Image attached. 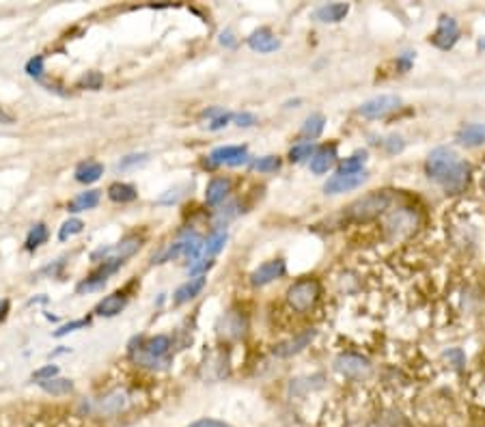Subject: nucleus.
Segmentation results:
<instances>
[{"instance_id":"obj_1","label":"nucleus","mask_w":485,"mask_h":427,"mask_svg":"<svg viewBox=\"0 0 485 427\" xmlns=\"http://www.w3.org/2000/svg\"><path fill=\"white\" fill-rule=\"evenodd\" d=\"M427 175L438 182L446 192H461L468 184L470 166L449 147H436L425 162Z\"/></svg>"},{"instance_id":"obj_2","label":"nucleus","mask_w":485,"mask_h":427,"mask_svg":"<svg viewBox=\"0 0 485 427\" xmlns=\"http://www.w3.org/2000/svg\"><path fill=\"white\" fill-rule=\"evenodd\" d=\"M388 205H391V194H388V192L364 194L362 199L354 201L352 205L345 209V218H347V223L362 225V223L380 218L382 214L388 209Z\"/></svg>"},{"instance_id":"obj_3","label":"nucleus","mask_w":485,"mask_h":427,"mask_svg":"<svg viewBox=\"0 0 485 427\" xmlns=\"http://www.w3.org/2000/svg\"><path fill=\"white\" fill-rule=\"evenodd\" d=\"M132 403V397L127 391L123 388H114V391L102 395L100 399H93V401H82L80 410L87 415H97V417H114V415H121L125 412Z\"/></svg>"},{"instance_id":"obj_4","label":"nucleus","mask_w":485,"mask_h":427,"mask_svg":"<svg viewBox=\"0 0 485 427\" xmlns=\"http://www.w3.org/2000/svg\"><path fill=\"white\" fill-rule=\"evenodd\" d=\"M319 283L315 279H302L296 281L287 289V304L296 311V313H306L315 306V302L319 300Z\"/></svg>"},{"instance_id":"obj_5","label":"nucleus","mask_w":485,"mask_h":427,"mask_svg":"<svg viewBox=\"0 0 485 427\" xmlns=\"http://www.w3.org/2000/svg\"><path fill=\"white\" fill-rule=\"evenodd\" d=\"M399 106H401V100L397 95H378V97H371V100H367L358 112L367 116V119H380V116L395 112Z\"/></svg>"},{"instance_id":"obj_6","label":"nucleus","mask_w":485,"mask_h":427,"mask_svg":"<svg viewBox=\"0 0 485 427\" xmlns=\"http://www.w3.org/2000/svg\"><path fill=\"white\" fill-rule=\"evenodd\" d=\"M335 369L345 378H352V380H362L371 374V365L356 354H341L335 360Z\"/></svg>"},{"instance_id":"obj_7","label":"nucleus","mask_w":485,"mask_h":427,"mask_svg":"<svg viewBox=\"0 0 485 427\" xmlns=\"http://www.w3.org/2000/svg\"><path fill=\"white\" fill-rule=\"evenodd\" d=\"M459 39V26L453 17L449 15H442L438 19V28L432 35V44L440 50H451Z\"/></svg>"},{"instance_id":"obj_8","label":"nucleus","mask_w":485,"mask_h":427,"mask_svg":"<svg viewBox=\"0 0 485 427\" xmlns=\"http://www.w3.org/2000/svg\"><path fill=\"white\" fill-rule=\"evenodd\" d=\"M367 182V171H358V173H337L333 175L326 184H324V192L326 194H341V192H349L358 188L360 184Z\"/></svg>"},{"instance_id":"obj_9","label":"nucleus","mask_w":485,"mask_h":427,"mask_svg":"<svg viewBox=\"0 0 485 427\" xmlns=\"http://www.w3.org/2000/svg\"><path fill=\"white\" fill-rule=\"evenodd\" d=\"M121 265H123V261L106 259V261L100 265V270L93 272V274H91L89 279H85L80 285L76 287V291H78V294H87V291H95V289L104 287V285H106V281H108V277H110V274H114V272L119 270Z\"/></svg>"},{"instance_id":"obj_10","label":"nucleus","mask_w":485,"mask_h":427,"mask_svg":"<svg viewBox=\"0 0 485 427\" xmlns=\"http://www.w3.org/2000/svg\"><path fill=\"white\" fill-rule=\"evenodd\" d=\"M211 164H229V166H240L248 162V149L244 145H224L216 147L209 153Z\"/></svg>"},{"instance_id":"obj_11","label":"nucleus","mask_w":485,"mask_h":427,"mask_svg":"<svg viewBox=\"0 0 485 427\" xmlns=\"http://www.w3.org/2000/svg\"><path fill=\"white\" fill-rule=\"evenodd\" d=\"M285 274V261L283 259H272L263 265H259L255 272L250 274V283L255 287H263L272 281H276Z\"/></svg>"},{"instance_id":"obj_12","label":"nucleus","mask_w":485,"mask_h":427,"mask_svg":"<svg viewBox=\"0 0 485 427\" xmlns=\"http://www.w3.org/2000/svg\"><path fill=\"white\" fill-rule=\"evenodd\" d=\"M315 339V330H302L300 335H296L294 339H289V341H283L274 347V356L279 358H287V356H294L298 352H302V349Z\"/></svg>"},{"instance_id":"obj_13","label":"nucleus","mask_w":485,"mask_h":427,"mask_svg":"<svg viewBox=\"0 0 485 427\" xmlns=\"http://www.w3.org/2000/svg\"><path fill=\"white\" fill-rule=\"evenodd\" d=\"M244 328H246V322H244L242 313H238V311H229V313H224L218 322V335L224 339H238L244 335Z\"/></svg>"},{"instance_id":"obj_14","label":"nucleus","mask_w":485,"mask_h":427,"mask_svg":"<svg viewBox=\"0 0 485 427\" xmlns=\"http://www.w3.org/2000/svg\"><path fill=\"white\" fill-rule=\"evenodd\" d=\"M386 229L393 231V236L401 238V236H407V233L414 231V214L407 211V209H399V211H393L391 216H388L386 220Z\"/></svg>"},{"instance_id":"obj_15","label":"nucleus","mask_w":485,"mask_h":427,"mask_svg":"<svg viewBox=\"0 0 485 427\" xmlns=\"http://www.w3.org/2000/svg\"><path fill=\"white\" fill-rule=\"evenodd\" d=\"M335 162H337V147L335 145L321 147L313 153V158H310V171L315 175H324L328 173V168H333Z\"/></svg>"},{"instance_id":"obj_16","label":"nucleus","mask_w":485,"mask_h":427,"mask_svg":"<svg viewBox=\"0 0 485 427\" xmlns=\"http://www.w3.org/2000/svg\"><path fill=\"white\" fill-rule=\"evenodd\" d=\"M231 192V182L224 180V177H213L209 184H207V190H205V203L216 207L220 205Z\"/></svg>"},{"instance_id":"obj_17","label":"nucleus","mask_w":485,"mask_h":427,"mask_svg":"<svg viewBox=\"0 0 485 427\" xmlns=\"http://www.w3.org/2000/svg\"><path fill=\"white\" fill-rule=\"evenodd\" d=\"M125 304H127L125 294L116 291V294H110L104 300H100V304L95 306V313L102 315V317H114V315H119L121 311L125 308Z\"/></svg>"},{"instance_id":"obj_18","label":"nucleus","mask_w":485,"mask_h":427,"mask_svg":"<svg viewBox=\"0 0 485 427\" xmlns=\"http://www.w3.org/2000/svg\"><path fill=\"white\" fill-rule=\"evenodd\" d=\"M457 143L464 147H479L485 143V123H470V125H464L457 132Z\"/></svg>"},{"instance_id":"obj_19","label":"nucleus","mask_w":485,"mask_h":427,"mask_svg":"<svg viewBox=\"0 0 485 427\" xmlns=\"http://www.w3.org/2000/svg\"><path fill=\"white\" fill-rule=\"evenodd\" d=\"M143 240L139 236H127L123 238L119 244L110 246V252H108V259H116V261H125L127 257H132L134 252H139Z\"/></svg>"},{"instance_id":"obj_20","label":"nucleus","mask_w":485,"mask_h":427,"mask_svg":"<svg viewBox=\"0 0 485 427\" xmlns=\"http://www.w3.org/2000/svg\"><path fill=\"white\" fill-rule=\"evenodd\" d=\"M248 46L252 50L265 54V52H274L281 44H279V39L270 33V28H259L248 37Z\"/></svg>"},{"instance_id":"obj_21","label":"nucleus","mask_w":485,"mask_h":427,"mask_svg":"<svg viewBox=\"0 0 485 427\" xmlns=\"http://www.w3.org/2000/svg\"><path fill=\"white\" fill-rule=\"evenodd\" d=\"M203 287H205V277H194V279L186 281L177 291H175L173 302H175V304H186V302H190L192 298H197V296L201 294Z\"/></svg>"},{"instance_id":"obj_22","label":"nucleus","mask_w":485,"mask_h":427,"mask_svg":"<svg viewBox=\"0 0 485 427\" xmlns=\"http://www.w3.org/2000/svg\"><path fill=\"white\" fill-rule=\"evenodd\" d=\"M102 194L100 190H87V192H80L76 199H71L67 203V211L71 214H80V211H87V209H93L97 207V203H100Z\"/></svg>"},{"instance_id":"obj_23","label":"nucleus","mask_w":485,"mask_h":427,"mask_svg":"<svg viewBox=\"0 0 485 427\" xmlns=\"http://www.w3.org/2000/svg\"><path fill=\"white\" fill-rule=\"evenodd\" d=\"M349 13V5L345 3H333V5H324L315 11V17L319 19V22H341V19Z\"/></svg>"},{"instance_id":"obj_24","label":"nucleus","mask_w":485,"mask_h":427,"mask_svg":"<svg viewBox=\"0 0 485 427\" xmlns=\"http://www.w3.org/2000/svg\"><path fill=\"white\" fill-rule=\"evenodd\" d=\"M227 244V231L224 229H216L211 233V236L203 242V248H201V257L199 259H211L216 252H220Z\"/></svg>"},{"instance_id":"obj_25","label":"nucleus","mask_w":485,"mask_h":427,"mask_svg":"<svg viewBox=\"0 0 485 427\" xmlns=\"http://www.w3.org/2000/svg\"><path fill=\"white\" fill-rule=\"evenodd\" d=\"M104 175V164L102 162H82L76 168V182L80 184H93Z\"/></svg>"},{"instance_id":"obj_26","label":"nucleus","mask_w":485,"mask_h":427,"mask_svg":"<svg viewBox=\"0 0 485 427\" xmlns=\"http://www.w3.org/2000/svg\"><path fill=\"white\" fill-rule=\"evenodd\" d=\"M108 197L114 203H132L139 199V192L132 184H123V182H116L108 188Z\"/></svg>"},{"instance_id":"obj_27","label":"nucleus","mask_w":485,"mask_h":427,"mask_svg":"<svg viewBox=\"0 0 485 427\" xmlns=\"http://www.w3.org/2000/svg\"><path fill=\"white\" fill-rule=\"evenodd\" d=\"M39 386H42V391L48 393V395H56V397H61V395H67L73 391V382L67 380V378H52V380H44V382H39Z\"/></svg>"},{"instance_id":"obj_28","label":"nucleus","mask_w":485,"mask_h":427,"mask_svg":"<svg viewBox=\"0 0 485 427\" xmlns=\"http://www.w3.org/2000/svg\"><path fill=\"white\" fill-rule=\"evenodd\" d=\"M130 354H132L134 363H139L141 367H147V369H164V367H168V358H155V356L147 354L143 347H130Z\"/></svg>"},{"instance_id":"obj_29","label":"nucleus","mask_w":485,"mask_h":427,"mask_svg":"<svg viewBox=\"0 0 485 427\" xmlns=\"http://www.w3.org/2000/svg\"><path fill=\"white\" fill-rule=\"evenodd\" d=\"M147 354L155 356V358H164L166 352L170 349V339L166 335H158V337H151L145 345H141Z\"/></svg>"},{"instance_id":"obj_30","label":"nucleus","mask_w":485,"mask_h":427,"mask_svg":"<svg viewBox=\"0 0 485 427\" xmlns=\"http://www.w3.org/2000/svg\"><path fill=\"white\" fill-rule=\"evenodd\" d=\"M324 125H326V119H324V114H319V112H315V114H310L308 119L304 121V125H302V130H300V134L304 136V139H317V136L324 132Z\"/></svg>"},{"instance_id":"obj_31","label":"nucleus","mask_w":485,"mask_h":427,"mask_svg":"<svg viewBox=\"0 0 485 427\" xmlns=\"http://www.w3.org/2000/svg\"><path fill=\"white\" fill-rule=\"evenodd\" d=\"M48 227L44 225V223H39V225H35L30 231H28V236H26V250H35V248H39L42 244H46L48 242Z\"/></svg>"},{"instance_id":"obj_32","label":"nucleus","mask_w":485,"mask_h":427,"mask_svg":"<svg viewBox=\"0 0 485 427\" xmlns=\"http://www.w3.org/2000/svg\"><path fill=\"white\" fill-rule=\"evenodd\" d=\"M364 162H367V151H358V153H354V155H352V158H347V160H343V162H341L339 173L347 175V173H358V171H364V168H362V166H364Z\"/></svg>"},{"instance_id":"obj_33","label":"nucleus","mask_w":485,"mask_h":427,"mask_svg":"<svg viewBox=\"0 0 485 427\" xmlns=\"http://www.w3.org/2000/svg\"><path fill=\"white\" fill-rule=\"evenodd\" d=\"M82 229H85V223H82L80 218H69V220L63 223L61 229H58V240L67 242L71 236H78V233H82Z\"/></svg>"},{"instance_id":"obj_34","label":"nucleus","mask_w":485,"mask_h":427,"mask_svg":"<svg viewBox=\"0 0 485 427\" xmlns=\"http://www.w3.org/2000/svg\"><path fill=\"white\" fill-rule=\"evenodd\" d=\"M313 153H315V147L310 145V143H300V145H294L289 151V160L291 162H302L306 158H313Z\"/></svg>"},{"instance_id":"obj_35","label":"nucleus","mask_w":485,"mask_h":427,"mask_svg":"<svg viewBox=\"0 0 485 427\" xmlns=\"http://www.w3.org/2000/svg\"><path fill=\"white\" fill-rule=\"evenodd\" d=\"M78 85L85 87V89H91V91H97V89H102V85H104V76L100 71H87Z\"/></svg>"},{"instance_id":"obj_36","label":"nucleus","mask_w":485,"mask_h":427,"mask_svg":"<svg viewBox=\"0 0 485 427\" xmlns=\"http://www.w3.org/2000/svg\"><path fill=\"white\" fill-rule=\"evenodd\" d=\"M279 166H281V160L276 158V155H265V158H259V160L252 162V168L259 171V173H272Z\"/></svg>"},{"instance_id":"obj_37","label":"nucleus","mask_w":485,"mask_h":427,"mask_svg":"<svg viewBox=\"0 0 485 427\" xmlns=\"http://www.w3.org/2000/svg\"><path fill=\"white\" fill-rule=\"evenodd\" d=\"M89 324H91V320H89V317H82V320H73V322H67V324H63L61 328L56 330V333H54V337H56V339H61V337H65V335L73 333V330H78V328H87Z\"/></svg>"},{"instance_id":"obj_38","label":"nucleus","mask_w":485,"mask_h":427,"mask_svg":"<svg viewBox=\"0 0 485 427\" xmlns=\"http://www.w3.org/2000/svg\"><path fill=\"white\" fill-rule=\"evenodd\" d=\"M44 56L42 54H35L30 61L26 63V73L30 76V78H42L44 76V71H46V67H44Z\"/></svg>"},{"instance_id":"obj_39","label":"nucleus","mask_w":485,"mask_h":427,"mask_svg":"<svg viewBox=\"0 0 485 427\" xmlns=\"http://www.w3.org/2000/svg\"><path fill=\"white\" fill-rule=\"evenodd\" d=\"M147 158H149L147 153H132V155H125V158H123L119 164H116V168L125 171V168L136 166V164H145V162H147Z\"/></svg>"},{"instance_id":"obj_40","label":"nucleus","mask_w":485,"mask_h":427,"mask_svg":"<svg viewBox=\"0 0 485 427\" xmlns=\"http://www.w3.org/2000/svg\"><path fill=\"white\" fill-rule=\"evenodd\" d=\"M56 376H58V367H56V365H46V367H42V369H37V372L33 374V380L44 382V380H52V378H56Z\"/></svg>"},{"instance_id":"obj_41","label":"nucleus","mask_w":485,"mask_h":427,"mask_svg":"<svg viewBox=\"0 0 485 427\" xmlns=\"http://www.w3.org/2000/svg\"><path fill=\"white\" fill-rule=\"evenodd\" d=\"M188 427H233V425H229V423H224V421H218V419H199V421H194V423H190Z\"/></svg>"},{"instance_id":"obj_42","label":"nucleus","mask_w":485,"mask_h":427,"mask_svg":"<svg viewBox=\"0 0 485 427\" xmlns=\"http://www.w3.org/2000/svg\"><path fill=\"white\" fill-rule=\"evenodd\" d=\"M233 119H236V123H238L240 128H250V125H255V123H257L255 114H250V112L236 114V116H233Z\"/></svg>"},{"instance_id":"obj_43","label":"nucleus","mask_w":485,"mask_h":427,"mask_svg":"<svg viewBox=\"0 0 485 427\" xmlns=\"http://www.w3.org/2000/svg\"><path fill=\"white\" fill-rule=\"evenodd\" d=\"M233 119V116L231 114H220V116H216V119H211V123H209V130H222L229 121Z\"/></svg>"},{"instance_id":"obj_44","label":"nucleus","mask_w":485,"mask_h":427,"mask_svg":"<svg viewBox=\"0 0 485 427\" xmlns=\"http://www.w3.org/2000/svg\"><path fill=\"white\" fill-rule=\"evenodd\" d=\"M384 145L388 147V151H391V153H397V151H401V149H403V143H401L399 136H391V139H388Z\"/></svg>"},{"instance_id":"obj_45","label":"nucleus","mask_w":485,"mask_h":427,"mask_svg":"<svg viewBox=\"0 0 485 427\" xmlns=\"http://www.w3.org/2000/svg\"><path fill=\"white\" fill-rule=\"evenodd\" d=\"M220 44H222V46H227V48H233V46H236V37H233V33H231V31L220 33Z\"/></svg>"},{"instance_id":"obj_46","label":"nucleus","mask_w":485,"mask_h":427,"mask_svg":"<svg viewBox=\"0 0 485 427\" xmlns=\"http://www.w3.org/2000/svg\"><path fill=\"white\" fill-rule=\"evenodd\" d=\"M7 311H9V302L3 300V302H0V322H3V320L7 317Z\"/></svg>"},{"instance_id":"obj_47","label":"nucleus","mask_w":485,"mask_h":427,"mask_svg":"<svg viewBox=\"0 0 485 427\" xmlns=\"http://www.w3.org/2000/svg\"><path fill=\"white\" fill-rule=\"evenodd\" d=\"M0 121H3V123H9V121H11V119H9V116H7V114L3 112V108H0Z\"/></svg>"},{"instance_id":"obj_48","label":"nucleus","mask_w":485,"mask_h":427,"mask_svg":"<svg viewBox=\"0 0 485 427\" xmlns=\"http://www.w3.org/2000/svg\"><path fill=\"white\" fill-rule=\"evenodd\" d=\"M481 188H483V192H485V173H483V177H481Z\"/></svg>"},{"instance_id":"obj_49","label":"nucleus","mask_w":485,"mask_h":427,"mask_svg":"<svg viewBox=\"0 0 485 427\" xmlns=\"http://www.w3.org/2000/svg\"><path fill=\"white\" fill-rule=\"evenodd\" d=\"M479 48H481V50H485V39H481V42H479Z\"/></svg>"}]
</instances>
